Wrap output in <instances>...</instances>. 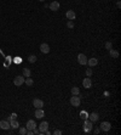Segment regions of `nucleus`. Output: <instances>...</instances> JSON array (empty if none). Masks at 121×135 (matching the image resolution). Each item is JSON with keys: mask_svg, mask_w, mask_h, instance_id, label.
I'll return each instance as SVG.
<instances>
[{"mask_svg": "<svg viewBox=\"0 0 121 135\" xmlns=\"http://www.w3.org/2000/svg\"><path fill=\"white\" fill-rule=\"evenodd\" d=\"M82 128H84V132L85 133H91L92 132V128H93V123L91 121H86L85 119V122L82 124Z\"/></svg>", "mask_w": 121, "mask_h": 135, "instance_id": "nucleus-1", "label": "nucleus"}, {"mask_svg": "<svg viewBox=\"0 0 121 135\" xmlns=\"http://www.w3.org/2000/svg\"><path fill=\"white\" fill-rule=\"evenodd\" d=\"M70 103H71V106H74V107H79L80 103H81V100H80V98H79L78 95H73V96L70 98Z\"/></svg>", "mask_w": 121, "mask_h": 135, "instance_id": "nucleus-2", "label": "nucleus"}, {"mask_svg": "<svg viewBox=\"0 0 121 135\" xmlns=\"http://www.w3.org/2000/svg\"><path fill=\"white\" fill-rule=\"evenodd\" d=\"M13 84L16 86H21L22 84H24V77L23 75H17L13 78Z\"/></svg>", "mask_w": 121, "mask_h": 135, "instance_id": "nucleus-3", "label": "nucleus"}, {"mask_svg": "<svg viewBox=\"0 0 121 135\" xmlns=\"http://www.w3.org/2000/svg\"><path fill=\"white\" fill-rule=\"evenodd\" d=\"M78 62L80 65H82V66L87 65V57L85 56V54H79L78 55Z\"/></svg>", "mask_w": 121, "mask_h": 135, "instance_id": "nucleus-4", "label": "nucleus"}, {"mask_svg": "<svg viewBox=\"0 0 121 135\" xmlns=\"http://www.w3.org/2000/svg\"><path fill=\"white\" fill-rule=\"evenodd\" d=\"M49 130V123L47 122H41L39 125V132L40 134H45V132Z\"/></svg>", "mask_w": 121, "mask_h": 135, "instance_id": "nucleus-5", "label": "nucleus"}, {"mask_svg": "<svg viewBox=\"0 0 121 135\" xmlns=\"http://www.w3.org/2000/svg\"><path fill=\"white\" fill-rule=\"evenodd\" d=\"M26 128H27V130H34V129L36 128V123H35V121L29 119V121L27 122V124H26Z\"/></svg>", "mask_w": 121, "mask_h": 135, "instance_id": "nucleus-6", "label": "nucleus"}, {"mask_svg": "<svg viewBox=\"0 0 121 135\" xmlns=\"http://www.w3.org/2000/svg\"><path fill=\"white\" fill-rule=\"evenodd\" d=\"M110 128H111V124L109 122H103V123H101V128L99 129L103 130V132H109Z\"/></svg>", "mask_w": 121, "mask_h": 135, "instance_id": "nucleus-7", "label": "nucleus"}, {"mask_svg": "<svg viewBox=\"0 0 121 135\" xmlns=\"http://www.w3.org/2000/svg\"><path fill=\"white\" fill-rule=\"evenodd\" d=\"M33 105L35 108H42L44 107V101L40 100V99H34L33 100Z\"/></svg>", "mask_w": 121, "mask_h": 135, "instance_id": "nucleus-8", "label": "nucleus"}, {"mask_svg": "<svg viewBox=\"0 0 121 135\" xmlns=\"http://www.w3.org/2000/svg\"><path fill=\"white\" fill-rule=\"evenodd\" d=\"M60 2L58 1H52L50 5H49V7H50V10H52V11H58L60 10Z\"/></svg>", "mask_w": 121, "mask_h": 135, "instance_id": "nucleus-9", "label": "nucleus"}, {"mask_svg": "<svg viewBox=\"0 0 121 135\" xmlns=\"http://www.w3.org/2000/svg\"><path fill=\"white\" fill-rule=\"evenodd\" d=\"M40 51H41L42 54H49V52H50V46H49V44H46V43L41 44V45H40Z\"/></svg>", "mask_w": 121, "mask_h": 135, "instance_id": "nucleus-10", "label": "nucleus"}, {"mask_svg": "<svg viewBox=\"0 0 121 135\" xmlns=\"http://www.w3.org/2000/svg\"><path fill=\"white\" fill-rule=\"evenodd\" d=\"M0 128H1V129H4V130L10 129V128H11L10 122H9V121H0Z\"/></svg>", "mask_w": 121, "mask_h": 135, "instance_id": "nucleus-11", "label": "nucleus"}, {"mask_svg": "<svg viewBox=\"0 0 121 135\" xmlns=\"http://www.w3.org/2000/svg\"><path fill=\"white\" fill-rule=\"evenodd\" d=\"M82 85H84V88L90 89L91 86H92V80H91V78H85V79L82 80Z\"/></svg>", "mask_w": 121, "mask_h": 135, "instance_id": "nucleus-12", "label": "nucleus"}, {"mask_svg": "<svg viewBox=\"0 0 121 135\" xmlns=\"http://www.w3.org/2000/svg\"><path fill=\"white\" fill-rule=\"evenodd\" d=\"M65 16H67V18H68V20H70V21L75 20V17H76V15H75V12H74L73 10H69V11H67Z\"/></svg>", "mask_w": 121, "mask_h": 135, "instance_id": "nucleus-13", "label": "nucleus"}, {"mask_svg": "<svg viewBox=\"0 0 121 135\" xmlns=\"http://www.w3.org/2000/svg\"><path fill=\"white\" fill-rule=\"evenodd\" d=\"M44 114H45V112H44L42 108H36V110H35V117H36V118L40 119V118L44 117Z\"/></svg>", "mask_w": 121, "mask_h": 135, "instance_id": "nucleus-14", "label": "nucleus"}, {"mask_svg": "<svg viewBox=\"0 0 121 135\" xmlns=\"http://www.w3.org/2000/svg\"><path fill=\"white\" fill-rule=\"evenodd\" d=\"M87 65H89L90 67H94V66L98 65V60H97L96 57H92L90 60H87Z\"/></svg>", "mask_w": 121, "mask_h": 135, "instance_id": "nucleus-15", "label": "nucleus"}, {"mask_svg": "<svg viewBox=\"0 0 121 135\" xmlns=\"http://www.w3.org/2000/svg\"><path fill=\"white\" fill-rule=\"evenodd\" d=\"M10 125H11V128L17 129V128L20 127V123H18V121H17V119H12V121H10Z\"/></svg>", "mask_w": 121, "mask_h": 135, "instance_id": "nucleus-16", "label": "nucleus"}, {"mask_svg": "<svg viewBox=\"0 0 121 135\" xmlns=\"http://www.w3.org/2000/svg\"><path fill=\"white\" fill-rule=\"evenodd\" d=\"M98 119H99L98 113H94V112H93V113H91V114H90V121L92 122V123H93V122H97Z\"/></svg>", "mask_w": 121, "mask_h": 135, "instance_id": "nucleus-17", "label": "nucleus"}, {"mask_svg": "<svg viewBox=\"0 0 121 135\" xmlns=\"http://www.w3.org/2000/svg\"><path fill=\"white\" fill-rule=\"evenodd\" d=\"M109 55L113 57V59H118L119 57V51H116V50H113V49H110L109 50Z\"/></svg>", "mask_w": 121, "mask_h": 135, "instance_id": "nucleus-18", "label": "nucleus"}, {"mask_svg": "<svg viewBox=\"0 0 121 135\" xmlns=\"http://www.w3.org/2000/svg\"><path fill=\"white\" fill-rule=\"evenodd\" d=\"M24 83L27 84V86H33V84H34V80H33L30 77H28L27 79H24Z\"/></svg>", "mask_w": 121, "mask_h": 135, "instance_id": "nucleus-19", "label": "nucleus"}, {"mask_svg": "<svg viewBox=\"0 0 121 135\" xmlns=\"http://www.w3.org/2000/svg\"><path fill=\"white\" fill-rule=\"evenodd\" d=\"M23 77H26V78H28V77H30V69L27 67L23 68Z\"/></svg>", "mask_w": 121, "mask_h": 135, "instance_id": "nucleus-20", "label": "nucleus"}, {"mask_svg": "<svg viewBox=\"0 0 121 135\" xmlns=\"http://www.w3.org/2000/svg\"><path fill=\"white\" fill-rule=\"evenodd\" d=\"M71 94H73V95H79V94H80V89H79L78 86H73V88H71Z\"/></svg>", "mask_w": 121, "mask_h": 135, "instance_id": "nucleus-21", "label": "nucleus"}, {"mask_svg": "<svg viewBox=\"0 0 121 135\" xmlns=\"http://www.w3.org/2000/svg\"><path fill=\"white\" fill-rule=\"evenodd\" d=\"M36 59H38V57H36L35 55H30L29 57H28V61H29L30 63H34V62H36Z\"/></svg>", "mask_w": 121, "mask_h": 135, "instance_id": "nucleus-22", "label": "nucleus"}, {"mask_svg": "<svg viewBox=\"0 0 121 135\" xmlns=\"http://www.w3.org/2000/svg\"><path fill=\"white\" fill-rule=\"evenodd\" d=\"M12 119H17V114H16V113H12L10 117H7V121H9V122L12 121Z\"/></svg>", "mask_w": 121, "mask_h": 135, "instance_id": "nucleus-23", "label": "nucleus"}, {"mask_svg": "<svg viewBox=\"0 0 121 135\" xmlns=\"http://www.w3.org/2000/svg\"><path fill=\"white\" fill-rule=\"evenodd\" d=\"M21 135H26L27 134V128H20V132H18Z\"/></svg>", "mask_w": 121, "mask_h": 135, "instance_id": "nucleus-24", "label": "nucleus"}, {"mask_svg": "<svg viewBox=\"0 0 121 135\" xmlns=\"http://www.w3.org/2000/svg\"><path fill=\"white\" fill-rule=\"evenodd\" d=\"M67 27H68V28H70V29H71V28H74V22L69 20V21H68V23H67Z\"/></svg>", "mask_w": 121, "mask_h": 135, "instance_id": "nucleus-25", "label": "nucleus"}, {"mask_svg": "<svg viewBox=\"0 0 121 135\" xmlns=\"http://www.w3.org/2000/svg\"><path fill=\"white\" fill-rule=\"evenodd\" d=\"M92 73H93L92 68H89V69L86 71V74H87V77H91V75H92Z\"/></svg>", "mask_w": 121, "mask_h": 135, "instance_id": "nucleus-26", "label": "nucleus"}, {"mask_svg": "<svg viewBox=\"0 0 121 135\" xmlns=\"http://www.w3.org/2000/svg\"><path fill=\"white\" fill-rule=\"evenodd\" d=\"M105 48H107L108 50H110V49H111V43H110V41H107V43H105Z\"/></svg>", "mask_w": 121, "mask_h": 135, "instance_id": "nucleus-27", "label": "nucleus"}, {"mask_svg": "<svg viewBox=\"0 0 121 135\" xmlns=\"http://www.w3.org/2000/svg\"><path fill=\"white\" fill-rule=\"evenodd\" d=\"M53 134H55V135H60V134H62V132L57 129V130H55V132H53Z\"/></svg>", "mask_w": 121, "mask_h": 135, "instance_id": "nucleus-28", "label": "nucleus"}, {"mask_svg": "<svg viewBox=\"0 0 121 135\" xmlns=\"http://www.w3.org/2000/svg\"><path fill=\"white\" fill-rule=\"evenodd\" d=\"M81 116H82L81 118H84V119H86V118H87V114H86V113H84V112L81 113Z\"/></svg>", "mask_w": 121, "mask_h": 135, "instance_id": "nucleus-29", "label": "nucleus"}, {"mask_svg": "<svg viewBox=\"0 0 121 135\" xmlns=\"http://www.w3.org/2000/svg\"><path fill=\"white\" fill-rule=\"evenodd\" d=\"M33 132H34V134H40V132H39V130H38V129H36V128H35V129H34V130H33Z\"/></svg>", "mask_w": 121, "mask_h": 135, "instance_id": "nucleus-30", "label": "nucleus"}, {"mask_svg": "<svg viewBox=\"0 0 121 135\" xmlns=\"http://www.w3.org/2000/svg\"><path fill=\"white\" fill-rule=\"evenodd\" d=\"M101 132V129H94V134H98Z\"/></svg>", "mask_w": 121, "mask_h": 135, "instance_id": "nucleus-31", "label": "nucleus"}, {"mask_svg": "<svg viewBox=\"0 0 121 135\" xmlns=\"http://www.w3.org/2000/svg\"><path fill=\"white\" fill-rule=\"evenodd\" d=\"M116 5H118V7H119V9L121 7V2H120V1H118V4H116Z\"/></svg>", "mask_w": 121, "mask_h": 135, "instance_id": "nucleus-32", "label": "nucleus"}, {"mask_svg": "<svg viewBox=\"0 0 121 135\" xmlns=\"http://www.w3.org/2000/svg\"><path fill=\"white\" fill-rule=\"evenodd\" d=\"M39 1H45V0H39Z\"/></svg>", "mask_w": 121, "mask_h": 135, "instance_id": "nucleus-33", "label": "nucleus"}]
</instances>
